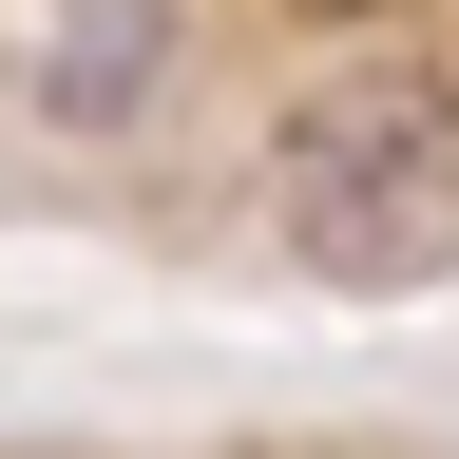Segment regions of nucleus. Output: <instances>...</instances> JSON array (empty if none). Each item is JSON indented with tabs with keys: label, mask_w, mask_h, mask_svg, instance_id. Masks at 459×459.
Wrapping results in <instances>:
<instances>
[{
	"label": "nucleus",
	"mask_w": 459,
	"mask_h": 459,
	"mask_svg": "<svg viewBox=\"0 0 459 459\" xmlns=\"http://www.w3.org/2000/svg\"><path fill=\"white\" fill-rule=\"evenodd\" d=\"M268 211H287V249H307L325 287L459 268V96L421 77V57L325 77L307 115H287V153H268Z\"/></svg>",
	"instance_id": "1"
},
{
	"label": "nucleus",
	"mask_w": 459,
	"mask_h": 459,
	"mask_svg": "<svg viewBox=\"0 0 459 459\" xmlns=\"http://www.w3.org/2000/svg\"><path fill=\"white\" fill-rule=\"evenodd\" d=\"M153 57H172V0H77L57 57H39V115H57V134H134V115H153Z\"/></svg>",
	"instance_id": "2"
}]
</instances>
